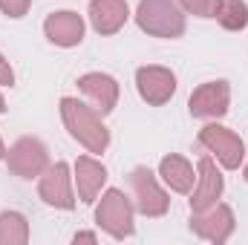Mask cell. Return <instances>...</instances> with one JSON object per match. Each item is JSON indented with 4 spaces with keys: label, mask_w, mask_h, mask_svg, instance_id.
Returning a JSON list of instances; mask_svg holds the SVG:
<instances>
[{
    "label": "cell",
    "mask_w": 248,
    "mask_h": 245,
    "mask_svg": "<svg viewBox=\"0 0 248 245\" xmlns=\"http://www.w3.org/2000/svg\"><path fill=\"white\" fill-rule=\"evenodd\" d=\"M61 119L69 136L78 144H84L90 153H104L110 147V130L101 122V113H95L90 104L66 95L61 98Z\"/></svg>",
    "instance_id": "obj_1"
},
{
    "label": "cell",
    "mask_w": 248,
    "mask_h": 245,
    "mask_svg": "<svg viewBox=\"0 0 248 245\" xmlns=\"http://www.w3.org/2000/svg\"><path fill=\"white\" fill-rule=\"evenodd\" d=\"M136 23L153 38H182L185 35V9L179 0H139Z\"/></svg>",
    "instance_id": "obj_2"
},
{
    "label": "cell",
    "mask_w": 248,
    "mask_h": 245,
    "mask_svg": "<svg viewBox=\"0 0 248 245\" xmlns=\"http://www.w3.org/2000/svg\"><path fill=\"white\" fill-rule=\"evenodd\" d=\"M133 219H136V208L124 190L110 187L101 193V202L95 205V222L101 231H107L113 240H130L136 234Z\"/></svg>",
    "instance_id": "obj_3"
},
{
    "label": "cell",
    "mask_w": 248,
    "mask_h": 245,
    "mask_svg": "<svg viewBox=\"0 0 248 245\" xmlns=\"http://www.w3.org/2000/svg\"><path fill=\"white\" fill-rule=\"evenodd\" d=\"M127 184H130V199H133V208L141 214V216H165L168 208H170V196L165 193V187L159 184L156 173L150 168H133L130 176H127Z\"/></svg>",
    "instance_id": "obj_4"
},
{
    "label": "cell",
    "mask_w": 248,
    "mask_h": 245,
    "mask_svg": "<svg viewBox=\"0 0 248 245\" xmlns=\"http://www.w3.org/2000/svg\"><path fill=\"white\" fill-rule=\"evenodd\" d=\"M196 141H199L211 156H217V162H219L225 170H240V165H243V159H246V144H243V138H240L234 130H228V127H222V124H205V127L199 130Z\"/></svg>",
    "instance_id": "obj_5"
},
{
    "label": "cell",
    "mask_w": 248,
    "mask_h": 245,
    "mask_svg": "<svg viewBox=\"0 0 248 245\" xmlns=\"http://www.w3.org/2000/svg\"><path fill=\"white\" fill-rule=\"evenodd\" d=\"M6 165L20 179H38L49 168V150H46V144L41 138L23 136L6 150Z\"/></svg>",
    "instance_id": "obj_6"
},
{
    "label": "cell",
    "mask_w": 248,
    "mask_h": 245,
    "mask_svg": "<svg viewBox=\"0 0 248 245\" xmlns=\"http://www.w3.org/2000/svg\"><path fill=\"white\" fill-rule=\"evenodd\" d=\"M38 193H41V199H44L49 208L72 211V208H75V179H72L69 165H66V162L49 165V168L41 173Z\"/></svg>",
    "instance_id": "obj_7"
},
{
    "label": "cell",
    "mask_w": 248,
    "mask_h": 245,
    "mask_svg": "<svg viewBox=\"0 0 248 245\" xmlns=\"http://www.w3.org/2000/svg\"><path fill=\"white\" fill-rule=\"evenodd\" d=\"M234 228H237L234 211L228 205H222V202L211 205L208 211H196V214L190 211V231L196 237L208 240V243H217V245L228 243L231 234H234Z\"/></svg>",
    "instance_id": "obj_8"
},
{
    "label": "cell",
    "mask_w": 248,
    "mask_h": 245,
    "mask_svg": "<svg viewBox=\"0 0 248 245\" xmlns=\"http://www.w3.org/2000/svg\"><path fill=\"white\" fill-rule=\"evenodd\" d=\"M231 104V87L228 81H208L202 87H196L187 98V110L193 119H205V122H217L228 113Z\"/></svg>",
    "instance_id": "obj_9"
},
{
    "label": "cell",
    "mask_w": 248,
    "mask_h": 245,
    "mask_svg": "<svg viewBox=\"0 0 248 245\" xmlns=\"http://www.w3.org/2000/svg\"><path fill=\"white\" fill-rule=\"evenodd\" d=\"M136 90L141 95V101H147L150 107H162L173 98L176 92V75L168 66H139L136 69Z\"/></svg>",
    "instance_id": "obj_10"
},
{
    "label": "cell",
    "mask_w": 248,
    "mask_h": 245,
    "mask_svg": "<svg viewBox=\"0 0 248 245\" xmlns=\"http://www.w3.org/2000/svg\"><path fill=\"white\" fill-rule=\"evenodd\" d=\"M222 190H225V179L217 168V162L211 156H202L199 165H196V182L190 190V211H208L211 205H217L222 199Z\"/></svg>",
    "instance_id": "obj_11"
},
{
    "label": "cell",
    "mask_w": 248,
    "mask_h": 245,
    "mask_svg": "<svg viewBox=\"0 0 248 245\" xmlns=\"http://www.w3.org/2000/svg\"><path fill=\"white\" fill-rule=\"evenodd\" d=\"M78 90L90 101V107L101 116H110L119 104V81L107 72H87L78 78Z\"/></svg>",
    "instance_id": "obj_12"
},
{
    "label": "cell",
    "mask_w": 248,
    "mask_h": 245,
    "mask_svg": "<svg viewBox=\"0 0 248 245\" xmlns=\"http://www.w3.org/2000/svg\"><path fill=\"white\" fill-rule=\"evenodd\" d=\"M84 17L78 12H52L46 20H44V35L49 38V44L61 46V49H69V46H78L84 41Z\"/></svg>",
    "instance_id": "obj_13"
},
{
    "label": "cell",
    "mask_w": 248,
    "mask_h": 245,
    "mask_svg": "<svg viewBox=\"0 0 248 245\" xmlns=\"http://www.w3.org/2000/svg\"><path fill=\"white\" fill-rule=\"evenodd\" d=\"M72 179H75L78 199L84 205H93L98 199L104 182H107V168L98 159H93V156H78L75 159V168H72Z\"/></svg>",
    "instance_id": "obj_14"
},
{
    "label": "cell",
    "mask_w": 248,
    "mask_h": 245,
    "mask_svg": "<svg viewBox=\"0 0 248 245\" xmlns=\"http://www.w3.org/2000/svg\"><path fill=\"white\" fill-rule=\"evenodd\" d=\"M90 23L98 35H116L127 23V0H90Z\"/></svg>",
    "instance_id": "obj_15"
},
{
    "label": "cell",
    "mask_w": 248,
    "mask_h": 245,
    "mask_svg": "<svg viewBox=\"0 0 248 245\" xmlns=\"http://www.w3.org/2000/svg\"><path fill=\"white\" fill-rule=\"evenodd\" d=\"M159 176H162V182L168 184L170 190H176V193H190L193 182H196L193 165L187 162L185 156H179V153H170V156H165L159 162Z\"/></svg>",
    "instance_id": "obj_16"
},
{
    "label": "cell",
    "mask_w": 248,
    "mask_h": 245,
    "mask_svg": "<svg viewBox=\"0 0 248 245\" xmlns=\"http://www.w3.org/2000/svg\"><path fill=\"white\" fill-rule=\"evenodd\" d=\"M29 243V222L20 211L0 214V245H26Z\"/></svg>",
    "instance_id": "obj_17"
},
{
    "label": "cell",
    "mask_w": 248,
    "mask_h": 245,
    "mask_svg": "<svg viewBox=\"0 0 248 245\" xmlns=\"http://www.w3.org/2000/svg\"><path fill=\"white\" fill-rule=\"evenodd\" d=\"M217 23L228 32H243L248 26V3L246 0H219Z\"/></svg>",
    "instance_id": "obj_18"
},
{
    "label": "cell",
    "mask_w": 248,
    "mask_h": 245,
    "mask_svg": "<svg viewBox=\"0 0 248 245\" xmlns=\"http://www.w3.org/2000/svg\"><path fill=\"white\" fill-rule=\"evenodd\" d=\"M179 6L196 17H217L219 0H179Z\"/></svg>",
    "instance_id": "obj_19"
},
{
    "label": "cell",
    "mask_w": 248,
    "mask_h": 245,
    "mask_svg": "<svg viewBox=\"0 0 248 245\" xmlns=\"http://www.w3.org/2000/svg\"><path fill=\"white\" fill-rule=\"evenodd\" d=\"M32 0H0V12L9 15V17H23L29 12Z\"/></svg>",
    "instance_id": "obj_20"
},
{
    "label": "cell",
    "mask_w": 248,
    "mask_h": 245,
    "mask_svg": "<svg viewBox=\"0 0 248 245\" xmlns=\"http://www.w3.org/2000/svg\"><path fill=\"white\" fill-rule=\"evenodd\" d=\"M0 87H15V69L0 52Z\"/></svg>",
    "instance_id": "obj_21"
},
{
    "label": "cell",
    "mask_w": 248,
    "mask_h": 245,
    "mask_svg": "<svg viewBox=\"0 0 248 245\" xmlns=\"http://www.w3.org/2000/svg\"><path fill=\"white\" fill-rule=\"evenodd\" d=\"M72 243L78 245V243H90V245H95L98 243V234H93V231H78L75 237H72Z\"/></svg>",
    "instance_id": "obj_22"
},
{
    "label": "cell",
    "mask_w": 248,
    "mask_h": 245,
    "mask_svg": "<svg viewBox=\"0 0 248 245\" xmlns=\"http://www.w3.org/2000/svg\"><path fill=\"white\" fill-rule=\"evenodd\" d=\"M0 159H6V144H3V138H0Z\"/></svg>",
    "instance_id": "obj_23"
},
{
    "label": "cell",
    "mask_w": 248,
    "mask_h": 245,
    "mask_svg": "<svg viewBox=\"0 0 248 245\" xmlns=\"http://www.w3.org/2000/svg\"><path fill=\"white\" fill-rule=\"evenodd\" d=\"M6 113V101H3V95H0V116Z\"/></svg>",
    "instance_id": "obj_24"
},
{
    "label": "cell",
    "mask_w": 248,
    "mask_h": 245,
    "mask_svg": "<svg viewBox=\"0 0 248 245\" xmlns=\"http://www.w3.org/2000/svg\"><path fill=\"white\" fill-rule=\"evenodd\" d=\"M243 179L248 182V162H246V168H243Z\"/></svg>",
    "instance_id": "obj_25"
}]
</instances>
